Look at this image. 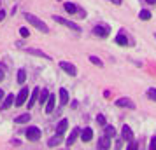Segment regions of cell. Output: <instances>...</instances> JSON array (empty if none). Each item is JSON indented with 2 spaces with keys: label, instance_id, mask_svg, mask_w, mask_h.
Instances as JSON below:
<instances>
[{
  "label": "cell",
  "instance_id": "6da1fadb",
  "mask_svg": "<svg viewBox=\"0 0 156 150\" xmlns=\"http://www.w3.org/2000/svg\"><path fill=\"white\" fill-rule=\"evenodd\" d=\"M25 19H27V21H28L30 25H32V26H35L37 30H41L42 33H48V32H49V28H48V25H46L44 21H41V19L37 18V16L28 14V12H25Z\"/></svg>",
  "mask_w": 156,
  "mask_h": 150
},
{
  "label": "cell",
  "instance_id": "7a4b0ae2",
  "mask_svg": "<svg viewBox=\"0 0 156 150\" xmlns=\"http://www.w3.org/2000/svg\"><path fill=\"white\" fill-rule=\"evenodd\" d=\"M25 135H27V138H28L30 142H39L41 136H42V131L37 128V126H30V128H27Z\"/></svg>",
  "mask_w": 156,
  "mask_h": 150
},
{
  "label": "cell",
  "instance_id": "3957f363",
  "mask_svg": "<svg viewBox=\"0 0 156 150\" xmlns=\"http://www.w3.org/2000/svg\"><path fill=\"white\" fill-rule=\"evenodd\" d=\"M53 19L56 23H62V25H65V26H69L70 30H74V32H83V28L79 26L77 23H74V21H69V19H65V18H60V16H53Z\"/></svg>",
  "mask_w": 156,
  "mask_h": 150
},
{
  "label": "cell",
  "instance_id": "277c9868",
  "mask_svg": "<svg viewBox=\"0 0 156 150\" xmlns=\"http://www.w3.org/2000/svg\"><path fill=\"white\" fill-rule=\"evenodd\" d=\"M109 32H111V28H109L107 25H97V26L93 28V35H97V37H102V38H105V37L109 35Z\"/></svg>",
  "mask_w": 156,
  "mask_h": 150
},
{
  "label": "cell",
  "instance_id": "5b68a950",
  "mask_svg": "<svg viewBox=\"0 0 156 150\" xmlns=\"http://www.w3.org/2000/svg\"><path fill=\"white\" fill-rule=\"evenodd\" d=\"M60 68H62L63 72H67L69 75H72V77L77 75V68H76L72 63H69V61H60Z\"/></svg>",
  "mask_w": 156,
  "mask_h": 150
},
{
  "label": "cell",
  "instance_id": "8992f818",
  "mask_svg": "<svg viewBox=\"0 0 156 150\" xmlns=\"http://www.w3.org/2000/svg\"><path fill=\"white\" fill-rule=\"evenodd\" d=\"M27 98H28V87H23L21 91H20V94L16 96V107H21V105H25V101H27Z\"/></svg>",
  "mask_w": 156,
  "mask_h": 150
},
{
  "label": "cell",
  "instance_id": "52a82bcc",
  "mask_svg": "<svg viewBox=\"0 0 156 150\" xmlns=\"http://www.w3.org/2000/svg\"><path fill=\"white\" fill-rule=\"evenodd\" d=\"M121 135H123V140H125V142H128V143L133 142V131L130 129V126H123Z\"/></svg>",
  "mask_w": 156,
  "mask_h": 150
},
{
  "label": "cell",
  "instance_id": "ba28073f",
  "mask_svg": "<svg viewBox=\"0 0 156 150\" xmlns=\"http://www.w3.org/2000/svg\"><path fill=\"white\" fill-rule=\"evenodd\" d=\"M55 105H56V96H55V94H49V98L46 101V114H53Z\"/></svg>",
  "mask_w": 156,
  "mask_h": 150
},
{
  "label": "cell",
  "instance_id": "9c48e42d",
  "mask_svg": "<svg viewBox=\"0 0 156 150\" xmlns=\"http://www.w3.org/2000/svg\"><path fill=\"white\" fill-rule=\"evenodd\" d=\"M116 105L118 107H128V108H132V110L135 108V103L130 98H119V100L116 101Z\"/></svg>",
  "mask_w": 156,
  "mask_h": 150
},
{
  "label": "cell",
  "instance_id": "30bf717a",
  "mask_svg": "<svg viewBox=\"0 0 156 150\" xmlns=\"http://www.w3.org/2000/svg\"><path fill=\"white\" fill-rule=\"evenodd\" d=\"M91 138H93V129H91V128L81 129V140H83L84 143H88Z\"/></svg>",
  "mask_w": 156,
  "mask_h": 150
},
{
  "label": "cell",
  "instance_id": "8fae6325",
  "mask_svg": "<svg viewBox=\"0 0 156 150\" xmlns=\"http://www.w3.org/2000/svg\"><path fill=\"white\" fill-rule=\"evenodd\" d=\"M97 147H98V148H104V150L111 148V138H109L107 135L102 136V138L98 140V145H97Z\"/></svg>",
  "mask_w": 156,
  "mask_h": 150
},
{
  "label": "cell",
  "instance_id": "7c38bea8",
  "mask_svg": "<svg viewBox=\"0 0 156 150\" xmlns=\"http://www.w3.org/2000/svg\"><path fill=\"white\" fill-rule=\"evenodd\" d=\"M79 133H81V129H79V128H74V129H72V133L69 135V138H67V143H65V145H67V147H72V143L76 142V138H77Z\"/></svg>",
  "mask_w": 156,
  "mask_h": 150
},
{
  "label": "cell",
  "instance_id": "4fadbf2b",
  "mask_svg": "<svg viewBox=\"0 0 156 150\" xmlns=\"http://www.w3.org/2000/svg\"><path fill=\"white\" fill-rule=\"evenodd\" d=\"M16 96L14 94H7L5 98H4V103H2V110H7V108H11V105L14 103Z\"/></svg>",
  "mask_w": 156,
  "mask_h": 150
},
{
  "label": "cell",
  "instance_id": "5bb4252c",
  "mask_svg": "<svg viewBox=\"0 0 156 150\" xmlns=\"http://www.w3.org/2000/svg\"><path fill=\"white\" fill-rule=\"evenodd\" d=\"M60 143H62V135L56 133V136H53L49 142H48V147H49V148H55V147H58Z\"/></svg>",
  "mask_w": 156,
  "mask_h": 150
},
{
  "label": "cell",
  "instance_id": "9a60e30c",
  "mask_svg": "<svg viewBox=\"0 0 156 150\" xmlns=\"http://www.w3.org/2000/svg\"><path fill=\"white\" fill-rule=\"evenodd\" d=\"M67 128H69V121L67 119H62L60 124H58V128H56V133L58 135H63L65 131H67Z\"/></svg>",
  "mask_w": 156,
  "mask_h": 150
},
{
  "label": "cell",
  "instance_id": "2e32d148",
  "mask_svg": "<svg viewBox=\"0 0 156 150\" xmlns=\"http://www.w3.org/2000/svg\"><path fill=\"white\" fill-rule=\"evenodd\" d=\"M27 52H30V54H35V56H41V58H44V59H51L49 54H46L44 51H39V49H27Z\"/></svg>",
  "mask_w": 156,
  "mask_h": 150
},
{
  "label": "cell",
  "instance_id": "e0dca14e",
  "mask_svg": "<svg viewBox=\"0 0 156 150\" xmlns=\"http://www.w3.org/2000/svg\"><path fill=\"white\" fill-rule=\"evenodd\" d=\"M60 103H62V105H67V103H69V93H67L65 87L60 89Z\"/></svg>",
  "mask_w": 156,
  "mask_h": 150
},
{
  "label": "cell",
  "instance_id": "ac0fdd59",
  "mask_svg": "<svg viewBox=\"0 0 156 150\" xmlns=\"http://www.w3.org/2000/svg\"><path fill=\"white\" fill-rule=\"evenodd\" d=\"M48 98H49V91H48V89H46V87H44L42 91H39V101H41V103H46V101H48Z\"/></svg>",
  "mask_w": 156,
  "mask_h": 150
},
{
  "label": "cell",
  "instance_id": "d6986e66",
  "mask_svg": "<svg viewBox=\"0 0 156 150\" xmlns=\"http://www.w3.org/2000/svg\"><path fill=\"white\" fill-rule=\"evenodd\" d=\"M39 91H41L39 87H35V89H34V93H32V96H30V101H28V108H32L34 105H35L37 96H39Z\"/></svg>",
  "mask_w": 156,
  "mask_h": 150
},
{
  "label": "cell",
  "instance_id": "ffe728a7",
  "mask_svg": "<svg viewBox=\"0 0 156 150\" xmlns=\"http://www.w3.org/2000/svg\"><path fill=\"white\" fill-rule=\"evenodd\" d=\"M30 117H32L30 114H23V115H20V117H16L14 122L16 124H27V122L30 121Z\"/></svg>",
  "mask_w": 156,
  "mask_h": 150
},
{
  "label": "cell",
  "instance_id": "44dd1931",
  "mask_svg": "<svg viewBox=\"0 0 156 150\" xmlns=\"http://www.w3.org/2000/svg\"><path fill=\"white\" fill-rule=\"evenodd\" d=\"M65 11H67L69 14H74V12H77V5L72 4V2H65Z\"/></svg>",
  "mask_w": 156,
  "mask_h": 150
},
{
  "label": "cell",
  "instance_id": "7402d4cb",
  "mask_svg": "<svg viewBox=\"0 0 156 150\" xmlns=\"http://www.w3.org/2000/svg\"><path fill=\"white\" fill-rule=\"evenodd\" d=\"M116 44H118V45H128V38L125 37V33L116 35Z\"/></svg>",
  "mask_w": 156,
  "mask_h": 150
},
{
  "label": "cell",
  "instance_id": "603a6c76",
  "mask_svg": "<svg viewBox=\"0 0 156 150\" xmlns=\"http://www.w3.org/2000/svg\"><path fill=\"white\" fill-rule=\"evenodd\" d=\"M139 18H140L142 21H149V19H151V12L146 11V9H142L140 12H139Z\"/></svg>",
  "mask_w": 156,
  "mask_h": 150
},
{
  "label": "cell",
  "instance_id": "cb8c5ba5",
  "mask_svg": "<svg viewBox=\"0 0 156 150\" xmlns=\"http://www.w3.org/2000/svg\"><path fill=\"white\" fill-rule=\"evenodd\" d=\"M25 80H27V72L23 70H18V82H20V84H25Z\"/></svg>",
  "mask_w": 156,
  "mask_h": 150
},
{
  "label": "cell",
  "instance_id": "d4e9b609",
  "mask_svg": "<svg viewBox=\"0 0 156 150\" xmlns=\"http://www.w3.org/2000/svg\"><path fill=\"white\" fill-rule=\"evenodd\" d=\"M105 135L109 136V138L116 136V129H114V126H109V124H105Z\"/></svg>",
  "mask_w": 156,
  "mask_h": 150
},
{
  "label": "cell",
  "instance_id": "484cf974",
  "mask_svg": "<svg viewBox=\"0 0 156 150\" xmlns=\"http://www.w3.org/2000/svg\"><path fill=\"white\" fill-rule=\"evenodd\" d=\"M90 61H91L93 65H97V66H104V63H102V59H100L98 56H90Z\"/></svg>",
  "mask_w": 156,
  "mask_h": 150
},
{
  "label": "cell",
  "instance_id": "4316f807",
  "mask_svg": "<svg viewBox=\"0 0 156 150\" xmlns=\"http://www.w3.org/2000/svg\"><path fill=\"white\" fill-rule=\"evenodd\" d=\"M147 96H149L153 101H156V89H154V87H151V89L147 91Z\"/></svg>",
  "mask_w": 156,
  "mask_h": 150
},
{
  "label": "cell",
  "instance_id": "83f0119b",
  "mask_svg": "<svg viewBox=\"0 0 156 150\" xmlns=\"http://www.w3.org/2000/svg\"><path fill=\"white\" fill-rule=\"evenodd\" d=\"M20 35H21L23 38H27V37L30 35V30H28V28H25V26H23V28H20Z\"/></svg>",
  "mask_w": 156,
  "mask_h": 150
},
{
  "label": "cell",
  "instance_id": "f1b7e54d",
  "mask_svg": "<svg viewBox=\"0 0 156 150\" xmlns=\"http://www.w3.org/2000/svg\"><path fill=\"white\" fill-rule=\"evenodd\" d=\"M97 122H98V124H102V126H105V117H104L102 114L97 115Z\"/></svg>",
  "mask_w": 156,
  "mask_h": 150
},
{
  "label": "cell",
  "instance_id": "f546056e",
  "mask_svg": "<svg viewBox=\"0 0 156 150\" xmlns=\"http://www.w3.org/2000/svg\"><path fill=\"white\" fill-rule=\"evenodd\" d=\"M4 77H5V68H4V66L0 65V80L4 79Z\"/></svg>",
  "mask_w": 156,
  "mask_h": 150
},
{
  "label": "cell",
  "instance_id": "4dcf8cb0",
  "mask_svg": "<svg viewBox=\"0 0 156 150\" xmlns=\"http://www.w3.org/2000/svg\"><path fill=\"white\" fill-rule=\"evenodd\" d=\"M149 148H151V150L156 148V138H153V140H151V143H149Z\"/></svg>",
  "mask_w": 156,
  "mask_h": 150
},
{
  "label": "cell",
  "instance_id": "1f68e13d",
  "mask_svg": "<svg viewBox=\"0 0 156 150\" xmlns=\"http://www.w3.org/2000/svg\"><path fill=\"white\" fill-rule=\"evenodd\" d=\"M140 2H146L149 5H156V0H140Z\"/></svg>",
  "mask_w": 156,
  "mask_h": 150
},
{
  "label": "cell",
  "instance_id": "d6a6232c",
  "mask_svg": "<svg viewBox=\"0 0 156 150\" xmlns=\"http://www.w3.org/2000/svg\"><path fill=\"white\" fill-rule=\"evenodd\" d=\"M4 18H5V11H0V21H2Z\"/></svg>",
  "mask_w": 156,
  "mask_h": 150
},
{
  "label": "cell",
  "instance_id": "836d02e7",
  "mask_svg": "<svg viewBox=\"0 0 156 150\" xmlns=\"http://www.w3.org/2000/svg\"><path fill=\"white\" fill-rule=\"evenodd\" d=\"M12 145H16V147H18V145H21V142H20V140H12Z\"/></svg>",
  "mask_w": 156,
  "mask_h": 150
},
{
  "label": "cell",
  "instance_id": "e575fe53",
  "mask_svg": "<svg viewBox=\"0 0 156 150\" xmlns=\"http://www.w3.org/2000/svg\"><path fill=\"white\" fill-rule=\"evenodd\" d=\"M4 98H5V96H4V91L0 89V103H2V100H4Z\"/></svg>",
  "mask_w": 156,
  "mask_h": 150
},
{
  "label": "cell",
  "instance_id": "d590c367",
  "mask_svg": "<svg viewBox=\"0 0 156 150\" xmlns=\"http://www.w3.org/2000/svg\"><path fill=\"white\" fill-rule=\"evenodd\" d=\"M112 2H114V4H116V5H119V4H121V2H123V0H112Z\"/></svg>",
  "mask_w": 156,
  "mask_h": 150
},
{
  "label": "cell",
  "instance_id": "8d00e7d4",
  "mask_svg": "<svg viewBox=\"0 0 156 150\" xmlns=\"http://www.w3.org/2000/svg\"><path fill=\"white\" fill-rule=\"evenodd\" d=\"M154 38H156V33H154Z\"/></svg>",
  "mask_w": 156,
  "mask_h": 150
}]
</instances>
